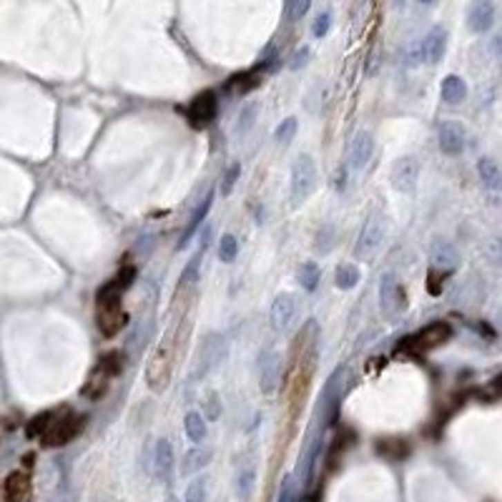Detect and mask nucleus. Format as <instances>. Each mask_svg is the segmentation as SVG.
I'll list each match as a JSON object with an SVG mask.
<instances>
[{"instance_id":"f257e3e1","label":"nucleus","mask_w":502,"mask_h":502,"mask_svg":"<svg viewBox=\"0 0 502 502\" xmlns=\"http://www.w3.org/2000/svg\"><path fill=\"white\" fill-rule=\"evenodd\" d=\"M83 425H86V417L68 412V409L66 412H43L28 425V434L41 437L46 447H61V445H68L70 440H76Z\"/></svg>"},{"instance_id":"f03ea898","label":"nucleus","mask_w":502,"mask_h":502,"mask_svg":"<svg viewBox=\"0 0 502 502\" xmlns=\"http://www.w3.org/2000/svg\"><path fill=\"white\" fill-rule=\"evenodd\" d=\"M124 294L126 289L116 279H110L108 284H104L98 289L96 296V324L98 331L104 337H116L118 331L128 324V314L124 309Z\"/></svg>"},{"instance_id":"7ed1b4c3","label":"nucleus","mask_w":502,"mask_h":502,"mask_svg":"<svg viewBox=\"0 0 502 502\" xmlns=\"http://www.w3.org/2000/svg\"><path fill=\"white\" fill-rule=\"evenodd\" d=\"M452 337V327L447 322H432L417 329L414 334L405 337L402 342L397 344L394 354H402V357H420V354H427V351L437 349L445 342H450Z\"/></svg>"},{"instance_id":"20e7f679","label":"nucleus","mask_w":502,"mask_h":502,"mask_svg":"<svg viewBox=\"0 0 502 502\" xmlns=\"http://www.w3.org/2000/svg\"><path fill=\"white\" fill-rule=\"evenodd\" d=\"M314 189H317V164L309 153H302L291 166V206H299L302 201L309 199Z\"/></svg>"},{"instance_id":"39448f33","label":"nucleus","mask_w":502,"mask_h":502,"mask_svg":"<svg viewBox=\"0 0 502 502\" xmlns=\"http://www.w3.org/2000/svg\"><path fill=\"white\" fill-rule=\"evenodd\" d=\"M407 291L394 274H385L379 282V311L382 317L394 322L407 311Z\"/></svg>"},{"instance_id":"423d86ee","label":"nucleus","mask_w":502,"mask_h":502,"mask_svg":"<svg viewBox=\"0 0 502 502\" xmlns=\"http://www.w3.org/2000/svg\"><path fill=\"white\" fill-rule=\"evenodd\" d=\"M385 234H387V221L379 211H371L369 216L362 224V231L357 236V244H354V256L357 259H367V256H374L379 251V247L385 244Z\"/></svg>"},{"instance_id":"0eeeda50","label":"nucleus","mask_w":502,"mask_h":502,"mask_svg":"<svg viewBox=\"0 0 502 502\" xmlns=\"http://www.w3.org/2000/svg\"><path fill=\"white\" fill-rule=\"evenodd\" d=\"M219 113V98L213 90H204L199 96L193 98L189 108H186V118L193 128H206V126L213 124V118Z\"/></svg>"},{"instance_id":"6e6552de","label":"nucleus","mask_w":502,"mask_h":502,"mask_svg":"<svg viewBox=\"0 0 502 502\" xmlns=\"http://www.w3.org/2000/svg\"><path fill=\"white\" fill-rule=\"evenodd\" d=\"M417 179H420V164H417L412 156H402V159L394 161L389 181H392V186L399 193L412 196L414 189H417Z\"/></svg>"},{"instance_id":"1a4fd4ad","label":"nucleus","mask_w":502,"mask_h":502,"mask_svg":"<svg viewBox=\"0 0 502 502\" xmlns=\"http://www.w3.org/2000/svg\"><path fill=\"white\" fill-rule=\"evenodd\" d=\"M168 377H171V349L166 344H161L159 349L153 351L148 367H146V382H148L151 389L161 392L168 385Z\"/></svg>"},{"instance_id":"9d476101","label":"nucleus","mask_w":502,"mask_h":502,"mask_svg":"<svg viewBox=\"0 0 502 502\" xmlns=\"http://www.w3.org/2000/svg\"><path fill=\"white\" fill-rule=\"evenodd\" d=\"M259 387H262L264 394H271L279 389V382H282V354L279 351H264L259 357Z\"/></svg>"},{"instance_id":"9b49d317","label":"nucleus","mask_w":502,"mask_h":502,"mask_svg":"<svg viewBox=\"0 0 502 502\" xmlns=\"http://www.w3.org/2000/svg\"><path fill=\"white\" fill-rule=\"evenodd\" d=\"M437 141H440V151L445 156H460L467 144V131L460 121H442L437 128Z\"/></svg>"},{"instance_id":"f8f14e48","label":"nucleus","mask_w":502,"mask_h":502,"mask_svg":"<svg viewBox=\"0 0 502 502\" xmlns=\"http://www.w3.org/2000/svg\"><path fill=\"white\" fill-rule=\"evenodd\" d=\"M294 314H296V299L294 294H279L271 304V309H269V322H271V329L274 331H287L294 322Z\"/></svg>"},{"instance_id":"ddd939ff","label":"nucleus","mask_w":502,"mask_h":502,"mask_svg":"<svg viewBox=\"0 0 502 502\" xmlns=\"http://www.w3.org/2000/svg\"><path fill=\"white\" fill-rule=\"evenodd\" d=\"M417 48H420L422 63H429V66L440 63L442 55H445V50H447V30L440 28V26H434L432 30L422 38V43L417 46Z\"/></svg>"},{"instance_id":"4468645a","label":"nucleus","mask_w":502,"mask_h":502,"mask_svg":"<svg viewBox=\"0 0 502 502\" xmlns=\"http://www.w3.org/2000/svg\"><path fill=\"white\" fill-rule=\"evenodd\" d=\"M226 349L229 344L224 337H209L204 339V344H201V354H199V377H204L206 371H211L213 367L221 365V359L226 357Z\"/></svg>"},{"instance_id":"2eb2a0df","label":"nucleus","mask_w":502,"mask_h":502,"mask_svg":"<svg viewBox=\"0 0 502 502\" xmlns=\"http://www.w3.org/2000/svg\"><path fill=\"white\" fill-rule=\"evenodd\" d=\"M495 23V6L490 0H472L467 8V28L472 33H487Z\"/></svg>"},{"instance_id":"dca6fc26","label":"nucleus","mask_w":502,"mask_h":502,"mask_svg":"<svg viewBox=\"0 0 502 502\" xmlns=\"http://www.w3.org/2000/svg\"><path fill=\"white\" fill-rule=\"evenodd\" d=\"M371 153H374V136L369 131H357V136L351 138L349 144V166L354 171H362L369 164Z\"/></svg>"},{"instance_id":"f3484780","label":"nucleus","mask_w":502,"mask_h":502,"mask_svg":"<svg viewBox=\"0 0 502 502\" xmlns=\"http://www.w3.org/2000/svg\"><path fill=\"white\" fill-rule=\"evenodd\" d=\"M30 495V477L26 472H10L3 485V500L6 502H26Z\"/></svg>"},{"instance_id":"a211bd4d","label":"nucleus","mask_w":502,"mask_h":502,"mask_svg":"<svg viewBox=\"0 0 502 502\" xmlns=\"http://www.w3.org/2000/svg\"><path fill=\"white\" fill-rule=\"evenodd\" d=\"M429 256H432V267L445 269V271H452V269L457 267V262H460L457 249H454L447 239H434L432 249H429Z\"/></svg>"},{"instance_id":"6ab92c4d","label":"nucleus","mask_w":502,"mask_h":502,"mask_svg":"<svg viewBox=\"0 0 502 502\" xmlns=\"http://www.w3.org/2000/svg\"><path fill=\"white\" fill-rule=\"evenodd\" d=\"M262 76H264L262 68L244 70V73H236L231 81H226V88L231 90V96H247V93H251L254 88H259Z\"/></svg>"},{"instance_id":"aec40b11","label":"nucleus","mask_w":502,"mask_h":502,"mask_svg":"<svg viewBox=\"0 0 502 502\" xmlns=\"http://www.w3.org/2000/svg\"><path fill=\"white\" fill-rule=\"evenodd\" d=\"M477 173L487 191H502V168L495 164V159H480L477 161Z\"/></svg>"},{"instance_id":"412c9836","label":"nucleus","mask_w":502,"mask_h":502,"mask_svg":"<svg viewBox=\"0 0 502 502\" xmlns=\"http://www.w3.org/2000/svg\"><path fill=\"white\" fill-rule=\"evenodd\" d=\"M442 101L450 106H460L465 98H467V83L460 76H447L440 86Z\"/></svg>"},{"instance_id":"4be33fe9","label":"nucleus","mask_w":502,"mask_h":502,"mask_svg":"<svg viewBox=\"0 0 502 502\" xmlns=\"http://www.w3.org/2000/svg\"><path fill=\"white\" fill-rule=\"evenodd\" d=\"M110 379L113 377H108L101 367H93L90 369V374H88V379H86V385H83V397H88V399H101L106 392H108V385H110Z\"/></svg>"},{"instance_id":"5701e85b","label":"nucleus","mask_w":502,"mask_h":502,"mask_svg":"<svg viewBox=\"0 0 502 502\" xmlns=\"http://www.w3.org/2000/svg\"><path fill=\"white\" fill-rule=\"evenodd\" d=\"M211 204H213V193H206V199H204L199 206H196V211L191 213V219H189V224H186L184 239H181L179 247H184L186 241L193 236V231H196V229H201V224H204V219H206V213H209V209H211Z\"/></svg>"},{"instance_id":"b1692460","label":"nucleus","mask_w":502,"mask_h":502,"mask_svg":"<svg viewBox=\"0 0 502 502\" xmlns=\"http://www.w3.org/2000/svg\"><path fill=\"white\" fill-rule=\"evenodd\" d=\"M296 279H299V287L304 291H314L319 287V279H322V269L314 262H304L296 271Z\"/></svg>"},{"instance_id":"393cba45","label":"nucleus","mask_w":502,"mask_h":502,"mask_svg":"<svg viewBox=\"0 0 502 502\" xmlns=\"http://www.w3.org/2000/svg\"><path fill=\"white\" fill-rule=\"evenodd\" d=\"M362 279V271H359L357 264H339L337 274H334V284L339 289H354Z\"/></svg>"},{"instance_id":"a878e982","label":"nucleus","mask_w":502,"mask_h":502,"mask_svg":"<svg viewBox=\"0 0 502 502\" xmlns=\"http://www.w3.org/2000/svg\"><path fill=\"white\" fill-rule=\"evenodd\" d=\"M296 131H299V121H296L294 116L284 118L282 124H279V128H276V131H274V138H276V144H282V146H289L291 141H294Z\"/></svg>"},{"instance_id":"bb28decb","label":"nucleus","mask_w":502,"mask_h":502,"mask_svg":"<svg viewBox=\"0 0 502 502\" xmlns=\"http://www.w3.org/2000/svg\"><path fill=\"white\" fill-rule=\"evenodd\" d=\"M184 427H186V434L191 437V440H204V434H206V422H204V417H201L199 412H189L184 420Z\"/></svg>"},{"instance_id":"cd10ccee","label":"nucleus","mask_w":502,"mask_h":502,"mask_svg":"<svg viewBox=\"0 0 502 502\" xmlns=\"http://www.w3.org/2000/svg\"><path fill=\"white\" fill-rule=\"evenodd\" d=\"M98 367H101L108 377H118L121 369H124V354H121V351H108V354H104V357L98 359Z\"/></svg>"},{"instance_id":"c85d7f7f","label":"nucleus","mask_w":502,"mask_h":502,"mask_svg":"<svg viewBox=\"0 0 502 502\" xmlns=\"http://www.w3.org/2000/svg\"><path fill=\"white\" fill-rule=\"evenodd\" d=\"M239 254V241H236L234 234H224L219 241V259L224 264H231Z\"/></svg>"},{"instance_id":"c756f323","label":"nucleus","mask_w":502,"mask_h":502,"mask_svg":"<svg viewBox=\"0 0 502 502\" xmlns=\"http://www.w3.org/2000/svg\"><path fill=\"white\" fill-rule=\"evenodd\" d=\"M450 279V271H445V269H437L434 267L429 274H427V291L432 296H440L442 294V287H445V282Z\"/></svg>"},{"instance_id":"7c9ffc66","label":"nucleus","mask_w":502,"mask_h":502,"mask_svg":"<svg viewBox=\"0 0 502 502\" xmlns=\"http://www.w3.org/2000/svg\"><path fill=\"white\" fill-rule=\"evenodd\" d=\"M239 176H241V164H239V161H234V164L226 168L224 179H221V193H224V196H229V193L234 191V186H236V181H239Z\"/></svg>"},{"instance_id":"2f4dec72","label":"nucleus","mask_w":502,"mask_h":502,"mask_svg":"<svg viewBox=\"0 0 502 502\" xmlns=\"http://www.w3.org/2000/svg\"><path fill=\"white\" fill-rule=\"evenodd\" d=\"M168 465H171V445L166 440H161L156 445V467H159V475L168 472Z\"/></svg>"},{"instance_id":"473e14b6","label":"nucleus","mask_w":502,"mask_h":502,"mask_svg":"<svg viewBox=\"0 0 502 502\" xmlns=\"http://www.w3.org/2000/svg\"><path fill=\"white\" fill-rule=\"evenodd\" d=\"M256 110H259V104H256V101H251V104L247 106V108L241 110V116H239V131L244 133V131H249V128H251V126H254V121H256V116H259V113H256Z\"/></svg>"},{"instance_id":"72a5a7b5","label":"nucleus","mask_w":502,"mask_h":502,"mask_svg":"<svg viewBox=\"0 0 502 502\" xmlns=\"http://www.w3.org/2000/svg\"><path fill=\"white\" fill-rule=\"evenodd\" d=\"M309 6H311V0H287V13H289L291 21H299V18L307 15Z\"/></svg>"},{"instance_id":"f704fd0d","label":"nucleus","mask_w":502,"mask_h":502,"mask_svg":"<svg viewBox=\"0 0 502 502\" xmlns=\"http://www.w3.org/2000/svg\"><path fill=\"white\" fill-rule=\"evenodd\" d=\"M209 460V452H201V450H193V452L186 454L184 460V472H193L196 467H201L204 462Z\"/></svg>"},{"instance_id":"c9c22d12","label":"nucleus","mask_w":502,"mask_h":502,"mask_svg":"<svg viewBox=\"0 0 502 502\" xmlns=\"http://www.w3.org/2000/svg\"><path fill=\"white\" fill-rule=\"evenodd\" d=\"M201 256H204V247L196 251V254L191 256V262L186 264L184 269V282H193L196 276H199V267H201Z\"/></svg>"},{"instance_id":"e433bc0d","label":"nucleus","mask_w":502,"mask_h":502,"mask_svg":"<svg viewBox=\"0 0 502 502\" xmlns=\"http://www.w3.org/2000/svg\"><path fill=\"white\" fill-rule=\"evenodd\" d=\"M329 28H331V13L329 10H324V13L317 15V21H314V28H311V30H314L317 38H324V35L329 33Z\"/></svg>"},{"instance_id":"4c0bfd02","label":"nucleus","mask_w":502,"mask_h":502,"mask_svg":"<svg viewBox=\"0 0 502 502\" xmlns=\"http://www.w3.org/2000/svg\"><path fill=\"white\" fill-rule=\"evenodd\" d=\"M487 251H490V259L502 267V239H492V241H490V244H487Z\"/></svg>"},{"instance_id":"58836bf2","label":"nucleus","mask_w":502,"mask_h":502,"mask_svg":"<svg viewBox=\"0 0 502 502\" xmlns=\"http://www.w3.org/2000/svg\"><path fill=\"white\" fill-rule=\"evenodd\" d=\"M304 61H309V48H299V50H296V58L291 61V68L299 70L304 66Z\"/></svg>"},{"instance_id":"ea45409f","label":"nucleus","mask_w":502,"mask_h":502,"mask_svg":"<svg viewBox=\"0 0 502 502\" xmlns=\"http://www.w3.org/2000/svg\"><path fill=\"white\" fill-rule=\"evenodd\" d=\"M209 417H211V420H216V417H219V397H216V392H211L209 394Z\"/></svg>"},{"instance_id":"a19ab883","label":"nucleus","mask_w":502,"mask_h":502,"mask_svg":"<svg viewBox=\"0 0 502 502\" xmlns=\"http://www.w3.org/2000/svg\"><path fill=\"white\" fill-rule=\"evenodd\" d=\"M420 3H422V6H432L434 0H420Z\"/></svg>"}]
</instances>
